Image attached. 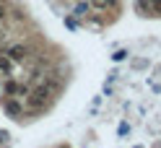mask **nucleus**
<instances>
[{"instance_id":"f8f14e48","label":"nucleus","mask_w":161,"mask_h":148,"mask_svg":"<svg viewBox=\"0 0 161 148\" xmlns=\"http://www.w3.org/2000/svg\"><path fill=\"white\" fill-rule=\"evenodd\" d=\"M60 148H70V145H60Z\"/></svg>"},{"instance_id":"7ed1b4c3","label":"nucleus","mask_w":161,"mask_h":148,"mask_svg":"<svg viewBox=\"0 0 161 148\" xmlns=\"http://www.w3.org/2000/svg\"><path fill=\"white\" fill-rule=\"evenodd\" d=\"M3 91L8 96H26L29 94V86H21V83H16L13 78H8V81L3 83Z\"/></svg>"},{"instance_id":"1a4fd4ad","label":"nucleus","mask_w":161,"mask_h":148,"mask_svg":"<svg viewBox=\"0 0 161 148\" xmlns=\"http://www.w3.org/2000/svg\"><path fill=\"white\" fill-rule=\"evenodd\" d=\"M151 11L153 16H161V0H151Z\"/></svg>"},{"instance_id":"9b49d317","label":"nucleus","mask_w":161,"mask_h":148,"mask_svg":"<svg viewBox=\"0 0 161 148\" xmlns=\"http://www.w3.org/2000/svg\"><path fill=\"white\" fill-rule=\"evenodd\" d=\"M5 16H8V11H5V5H0V21H3Z\"/></svg>"},{"instance_id":"39448f33","label":"nucleus","mask_w":161,"mask_h":148,"mask_svg":"<svg viewBox=\"0 0 161 148\" xmlns=\"http://www.w3.org/2000/svg\"><path fill=\"white\" fill-rule=\"evenodd\" d=\"M75 16H78V18L91 16V3H88V0H78V5H75Z\"/></svg>"},{"instance_id":"20e7f679","label":"nucleus","mask_w":161,"mask_h":148,"mask_svg":"<svg viewBox=\"0 0 161 148\" xmlns=\"http://www.w3.org/2000/svg\"><path fill=\"white\" fill-rule=\"evenodd\" d=\"M3 109L11 114V117H18V114H21V104H18L16 99H5V101H3Z\"/></svg>"},{"instance_id":"6e6552de","label":"nucleus","mask_w":161,"mask_h":148,"mask_svg":"<svg viewBox=\"0 0 161 148\" xmlns=\"http://www.w3.org/2000/svg\"><path fill=\"white\" fill-rule=\"evenodd\" d=\"M117 0H91V8H99V11H107V8H114Z\"/></svg>"},{"instance_id":"f257e3e1","label":"nucleus","mask_w":161,"mask_h":148,"mask_svg":"<svg viewBox=\"0 0 161 148\" xmlns=\"http://www.w3.org/2000/svg\"><path fill=\"white\" fill-rule=\"evenodd\" d=\"M47 99H49V88L39 86V88H34V91L26 94V104H29V109H42V107L47 104Z\"/></svg>"},{"instance_id":"423d86ee","label":"nucleus","mask_w":161,"mask_h":148,"mask_svg":"<svg viewBox=\"0 0 161 148\" xmlns=\"http://www.w3.org/2000/svg\"><path fill=\"white\" fill-rule=\"evenodd\" d=\"M135 11L140 16H153V11H151V0H135Z\"/></svg>"},{"instance_id":"0eeeda50","label":"nucleus","mask_w":161,"mask_h":148,"mask_svg":"<svg viewBox=\"0 0 161 148\" xmlns=\"http://www.w3.org/2000/svg\"><path fill=\"white\" fill-rule=\"evenodd\" d=\"M13 65H16V63L11 60V57L0 52V73H11V70H13Z\"/></svg>"},{"instance_id":"f03ea898","label":"nucleus","mask_w":161,"mask_h":148,"mask_svg":"<svg viewBox=\"0 0 161 148\" xmlns=\"http://www.w3.org/2000/svg\"><path fill=\"white\" fill-rule=\"evenodd\" d=\"M5 55L11 57L13 63H26V60H29V55H31V49H29L26 44H13V47H8V49H5Z\"/></svg>"},{"instance_id":"9d476101","label":"nucleus","mask_w":161,"mask_h":148,"mask_svg":"<svg viewBox=\"0 0 161 148\" xmlns=\"http://www.w3.org/2000/svg\"><path fill=\"white\" fill-rule=\"evenodd\" d=\"M125 57H127V52H125V49H119V52H114V60L119 63V60H125Z\"/></svg>"}]
</instances>
